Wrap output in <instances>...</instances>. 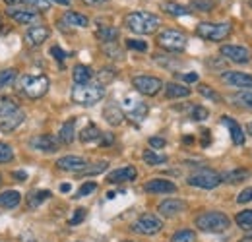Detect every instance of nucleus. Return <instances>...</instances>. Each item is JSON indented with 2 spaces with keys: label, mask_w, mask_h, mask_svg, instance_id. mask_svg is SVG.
I'll return each instance as SVG.
<instances>
[{
  "label": "nucleus",
  "mask_w": 252,
  "mask_h": 242,
  "mask_svg": "<svg viewBox=\"0 0 252 242\" xmlns=\"http://www.w3.org/2000/svg\"><path fill=\"white\" fill-rule=\"evenodd\" d=\"M103 117H105V121L109 122L111 126H121L123 121H125V113H123L121 107H117V105H109V107L103 111Z\"/></svg>",
  "instance_id": "obj_27"
},
{
  "label": "nucleus",
  "mask_w": 252,
  "mask_h": 242,
  "mask_svg": "<svg viewBox=\"0 0 252 242\" xmlns=\"http://www.w3.org/2000/svg\"><path fill=\"white\" fill-rule=\"evenodd\" d=\"M51 198V192L49 190H35L32 192L30 196H28V206H30V210H37L43 202H47Z\"/></svg>",
  "instance_id": "obj_32"
},
{
  "label": "nucleus",
  "mask_w": 252,
  "mask_h": 242,
  "mask_svg": "<svg viewBox=\"0 0 252 242\" xmlns=\"http://www.w3.org/2000/svg\"><path fill=\"white\" fill-rule=\"evenodd\" d=\"M119 30L117 28H113V26H101L99 30L95 31V37L101 41V43H117V39H119Z\"/></svg>",
  "instance_id": "obj_26"
},
{
  "label": "nucleus",
  "mask_w": 252,
  "mask_h": 242,
  "mask_svg": "<svg viewBox=\"0 0 252 242\" xmlns=\"http://www.w3.org/2000/svg\"><path fill=\"white\" fill-rule=\"evenodd\" d=\"M158 45L169 53H183L187 49V35L177 30H165L158 35Z\"/></svg>",
  "instance_id": "obj_7"
},
{
  "label": "nucleus",
  "mask_w": 252,
  "mask_h": 242,
  "mask_svg": "<svg viewBox=\"0 0 252 242\" xmlns=\"http://www.w3.org/2000/svg\"><path fill=\"white\" fill-rule=\"evenodd\" d=\"M142 157H144V161H146L148 165H154V167H158V165H165V163L169 161V157H167V155L158 153L156 150H146Z\"/></svg>",
  "instance_id": "obj_33"
},
{
  "label": "nucleus",
  "mask_w": 252,
  "mask_h": 242,
  "mask_svg": "<svg viewBox=\"0 0 252 242\" xmlns=\"http://www.w3.org/2000/svg\"><path fill=\"white\" fill-rule=\"evenodd\" d=\"M20 202H22V196H20V192H16V190H6V192L0 194V208L14 210V208L20 206Z\"/></svg>",
  "instance_id": "obj_25"
},
{
  "label": "nucleus",
  "mask_w": 252,
  "mask_h": 242,
  "mask_svg": "<svg viewBox=\"0 0 252 242\" xmlns=\"http://www.w3.org/2000/svg\"><path fill=\"white\" fill-rule=\"evenodd\" d=\"M30 146L35 151H43V153H55L59 151V140L51 134H39V136H33L30 140Z\"/></svg>",
  "instance_id": "obj_15"
},
{
  "label": "nucleus",
  "mask_w": 252,
  "mask_h": 242,
  "mask_svg": "<svg viewBox=\"0 0 252 242\" xmlns=\"http://www.w3.org/2000/svg\"><path fill=\"white\" fill-rule=\"evenodd\" d=\"M190 117H192V121L202 122V121H206V119L210 117V113H208V109H206V107H200V105H196V107L192 109Z\"/></svg>",
  "instance_id": "obj_40"
},
{
  "label": "nucleus",
  "mask_w": 252,
  "mask_h": 242,
  "mask_svg": "<svg viewBox=\"0 0 252 242\" xmlns=\"http://www.w3.org/2000/svg\"><path fill=\"white\" fill-rule=\"evenodd\" d=\"M183 82H187V84H194V82H198V74L196 72H190V74H181L179 76Z\"/></svg>",
  "instance_id": "obj_50"
},
{
  "label": "nucleus",
  "mask_w": 252,
  "mask_h": 242,
  "mask_svg": "<svg viewBox=\"0 0 252 242\" xmlns=\"http://www.w3.org/2000/svg\"><path fill=\"white\" fill-rule=\"evenodd\" d=\"M132 86L136 88V91H140L142 95H148V97H154L158 95L161 88H163V82L156 78V76H136L132 78Z\"/></svg>",
  "instance_id": "obj_11"
},
{
  "label": "nucleus",
  "mask_w": 252,
  "mask_h": 242,
  "mask_svg": "<svg viewBox=\"0 0 252 242\" xmlns=\"http://www.w3.org/2000/svg\"><path fill=\"white\" fill-rule=\"evenodd\" d=\"M64 22L68 24V26H74V28H88L90 26V20H88V16H84V14H80V12H66L63 18Z\"/></svg>",
  "instance_id": "obj_30"
},
{
  "label": "nucleus",
  "mask_w": 252,
  "mask_h": 242,
  "mask_svg": "<svg viewBox=\"0 0 252 242\" xmlns=\"http://www.w3.org/2000/svg\"><path fill=\"white\" fill-rule=\"evenodd\" d=\"M16 76H18V72H16L14 68L0 70V90H4V88H8V86H12V84H14V80H16Z\"/></svg>",
  "instance_id": "obj_34"
},
{
  "label": "nucleus",
  "mask_w": 252,
  "mask_h": 242,
  "mask_svg": "<svg viewBox=\"0 0 252 242\" xmlns=\"http://www.w3.org/2000/svg\"><path fill=\"white\" fill-rule=\"evenodd\" d=\"M14 179H18L20 182H24L26 179H28V173H26V171H16V173H14Z\"/></svg>",
  "instance_id": "obj_52"
},
{
  "label": "nucleus",
  "mask_w": 252,
  "mask_h": 242,
  "mask_svg": "<svg viewBox=\"0 0 252 242\" xmlns=\"http://www.w3.org/2000/svg\"><path fill=\"white\" fill-rule=\"evenodd\" d=\"M251 6H252V2H251Z\"/></svg>",
  "instance_id": "obj_59"
},
{
  "label": "nucleus",
  "mask_w": 252,
  "mask_h": 242,
  "mask_svg": "<svg viewBox=\"0 0 252 242\" xmlns=\"http://www.w3.org/2000/svg\"><path fill=\"white\" fill-rule=\"evenodd\" d=\"M163 229V223L158 215L154 213H144L140 215L134 225H132V231L138 233V235H144V237H152V235H158L159 231Z\"/></svg>",
  "instance_id": "obj_8"
},
{
  "label": "nucleus",
  "mask_w": 252,
  "mask_h": 242,
  "mask_svg": "<svg viewBox=\"0 0 252 242\" xmlns=\"http://www.w3.org/2000/svg\"><path fill=\"white\" fill-rule=\"evenodd\" d=\"M6 16L12 18L14 22L22 24V26H41V16L33 10H24V8H8Z\"/></svg>",
  "instance_id": "obj_13"
},
{
  "label": "nucleus",
  "mask_w": 252,
  "mask_h": 242,
  "mask_svg": "<svg viewBox=\"0 0 252 242\" xmlns=\"http://www.w3.org/2000/svg\"><path fill=\"white\" fill-rule=\"evenodd\" d=\"M18 86H20V91H22L26 97H30V99H39V97H43V95L49 91L51 82H49V78H47L45 74H39V76L24 74V76H20Z\"/></svg>",
  "instance_id": "obj_5"
},
{
  "label": "nucleus",
  "mask_w": 252,
  "mask_h": 242,
  "mask_svg": "<svg viewBox=\"0 0 252 242\" xmlns=\"http://www.w3.org/2000/svg\"><path fill=\"white\" fill-rule=\"evenodd\" d=\"M72 78H74V84H90L94 78V70L86 64H78L72 70Z\"/></svg>",
  "instance_id": "obj_23"
},
{
  "label": "nucleus",
  "mask_w": 252,
  "mask_h": 242,
  "mask_svg": "<svg viewBox=\"0 0 252 242\" xmlns=\"http://www.w3.org/2000/svg\"><path fill=\"white\" fill-rule=\"evenodd\" d=\"M99 144H101V146H111V144H113V136H111V134H101Z\"/></svg>",
  "instance_id": "obj_51"
},
{
  "label": "nucleus",
  "mask_w": 252,
  "mask_h": 242,
  "mask_svg": "<svg viewBox=\"0 0 252 242\" xmlns=\"http://www.w3.org/2000/svg\"><path fill=\"white\" fill-rule=\"evenodd\" d=\"M101 130L95 126V124H88L82 132H80V140L84 142V144H92V142H99L101 140Z\"/></svg>",
  "instance_id": "obj_31"
},
{
  "label": "nucleus",
  "mask_w": 252,
  "mask_h": 242,
  "mask_svg": "<svg viewBox=\"0 0 252 242\" xmlns=\"http://www.w3.org/2000/svg\"><path fill=\"white\" fill-rule=\"evenodd\" d=\"M61 192H70V184H63L61 186Z\"/></svg>",
  "instance_id": "obj_56"
},
{
  "label": "nucleus",
  "mask_w": 252,
  "mask_h": 242,
  "mask_svg": "<svg viewBox=\"0 0 252 242\" xmlns=\"http://www.w3.org/2000/svg\"><path fill=\"white\" fill-rule=\"evenodd\" d=\"M95 190H97V184H95V182H86V184H82L80 190L76 192V198H86V196H90Z\"/></svg>",
  "instance_id": "obj_44"
},
{
  "label": "nucleus",
  "mask_w": 252,
  "mask_h": 242,
  "mask_svg": "<svg viewBox=\"0 0 252 242\" xmlns=\"http://www.w3.org/2000/svg\"><path fill=\"white\" fill-rule=\"evenodd\" d=\"M107 167H109L107 161H99V163H95V167H86V169L82 171V175H99V173H103Z\"/></svg>",
  "instance_id": "obj_43"
},
{
  "label": "nucleus",
  "mask_w": 252,
  "mask_h": 242,
  "mask_svg": "<svg viewBox=\"0 0 252 242\" xmlns=\"http://www.w3.org/2000/svg\"><path fill=\"white\" fill-rule=\"evenodd\" d=\"M187 210V204L183 200H177V198H169L165 202H161L158 208V212L163 217H177L179 213H183Z\"/></svg>",
  "instance_id": "obj_20"
},
{
  "label": "nucleus",
  "mask_w": 252,
  "mask_h": 242,
  "mask_svg": "<svg viewBox=\"0 0 252 242\" xmlns=\"http://www.w3.org/2000/svg\"><path fill=\"white\" fill-rule=\"evenodd\" d=\"M231 24L221 22V24H212V22H202L196 26V35L206 41H223L231 35Z\"/></svg>",
  "instance_id": "obj_6"
},
{
  "label": "nucleus",
  "mask_w": 252,
  "mask_h": 242,
  "mask_svg": "<svg viewBox=\"0 0 252 242\" xmlns=\"http://www.w3.org/2000/svg\"><path fill=\"white\" fill-rule=\"evenodd\" d=\"M125 26L132 33H138V35H150L154 31L159 30L161 26V18L158 14H152V12H130L125 16Z\"/></svg>",
  "instance_id": "obj_1"
},
{
  "label": "nucleus",
  "mask_w": 252,
  "mask_h": 242,
  "mask_svg": "<svg viewBox=\"0 0 252 242\" xmlns=\"http://www.w3.org/2000/svg\"><path fill=\"white\" fill-rule=\"evenodd\" d=\"M144 190L148 194H173L177 192V184L167 179H154V181H148Z\"/></svg>",
  "instance_id": "obj_19"
},
{
  "label": "nucleus",
  "mask_w": 252,
  "mask_h": 242,
  "mask_svg": "<svg viewBox=\"0 0 252 242\" xmlns=\"http://www.w3.org/2000/svg\"><path fill=\"white\" fill-rule=\"evenodd\" d=\"M237 202H239V204H251L252 202V186L251 188H245V190L237 196Z\"/></svg>",
  "instance_id": "obj_47"
},
{
  "label": "nucleus",
  "mask_w": 252,
  "mask_h": 242,
  "mask_svg": "<svg viewBox=\"0 0 252 242\" xmlns=\"http://www.w3.org/2000/svg\"><path fill=\"white\" fill-rule=\"evenodd\" d=\"M126 47L132 49V51H140V53H146L148 51V43L146 41H140V39H126Z\"/></svg>",
  "instance_id": "obj_42"
},
{
  "label": "nucleus",
  "mask_w": 252,
  "mask_h": 242,
  "mask_svg": "<svg viewBox=\"0 0 252 242\" xmlns=\"http://www.w3.org/2000/svg\"><path fill=\"white\" fill-rule=\"evenodd\" d=\"M221 122L229 128V132H231V140H233V144L235 146H243L245 144V130L241 128V124L235 121V119H231V117H221Z\"/></svg>",
  "instance_id": "obj_21"
},
{
  "label": "nucleus",
  "mask_w": 252,
  "mask_h": 242,
  "mask_svg": "<svg viewBox=\"0 0 252 242\" xmlns=\"http://www.w3.org/2000/svg\"><path fill=\"white\" fill-rule=\"evenodd\" d=\"M84 219H86V210H82V208H80V210H76L74 217L68 221V225H70V227H74V225H80Z\"/></svg>",
  "instance_id": "obj_48"
},
{
  "label": "nucleus",
  "mask_w": 252,
  "mask_h": 242,
  "mask_svg": "<svg viewBox=\"0 0 252 242\" xmlns=\"http://www.w3.org/2000/svg\"><path fill=\"white\" fill-rule=\"evenodd\" d=\"M233 101L241 107H247V109H252V91H241L233 97Z\"/></svg>",
  "instance_id": "obj_37"
},
{
  "label": "nucleus",
  "mask_w": 252,
  "mask_h": 242,
  "mask_svg": "<svg viewBox=\"0 0 252 242\" xmlns=\"http://www.w3.org/2000/svg\"><path fill=\"white\" fill-rule=\"evenodd\" d=\"M86 4H103V2H107V0H84Z\"/></svg>",
  "instance_id": "obj_54"
},
{
  "label": "nucleus",
  "mask_w": 252,
  "mask_h": 242,
  "mask_svg": "<svg viewBox=\"0 0 252 242\" xmlns=\"http://www.w3.org/2000/svg\"><path fill=\"white\" fill-rule=\"evenodd\" d=\"M51 2V0H49ZM53 2H57V4H63V6H68L70 4V0H53Z\"/></svg>",
  "instance_id": "obj_55"
},
{
  "label": "nucleus",
  "mask_w": 252,
  "mask_h": 242,
  "mask_svg": "<svg viewBox=\"0 0 252 242\" xmlns=\"http://www.w3.org/2000/svg\"><path fill=\"white\" fill-rule=\"evenodd\" d=\"M57 167L61 171H68V173H82L88 167V161L78 155H64L57 161Z\"/></svg>",
  "instance_id": "obj_16"
},
{
  "label": "nucleus",
  "mask_w": 252,
  "mask_h": 242,
  "mask_svg": "<svg viewBox=\"0 0 252 242\" xmlns=\"http://www.w3.org/2000/svg\"><path fill=\"white\" fill-rule=\"evenodd\" d=\"M136 177H138L136 167L126 165V167H121V169H117V171L109 173V175H107V182H109V184H123V182L136 181Z\"/></svg>",
  "instance_id": "obj_17"
},
{
  "label": "nucleus",
  "mask_w": 252,
  "mask_h": 242,
  "mask_svg": "<svg viewBox=\"0 0 252 242\" xmlns=\"http://www.w3.org/2000/svg\"><path fill=\"white\" fill-rule=\"evenodd\" d=\"M8 4V8H16V4H22V0H4Z\"/></svg>",
  "instance_id": "obj_53"
},
{
  "label": "nucleus",
  "mask_w": 252,
  "mask_h": 242,
  "mask_svg": "<svg viewBox=\"0 0 252 242\" xmlns=\"http://www.w3.org/2000/svg\"><path fill=\"white\" fill-rule=\"evenodd\" d=\"M165 95H167V99H185L190 95V90L183 84L171 82V84L165 86Z\"/></svg>",
  "instance_id": "obj_28"
},
{
  "label": "nucleus",
  "mask_w": 252,
  "mask_h": 242,
  "mask_svg": "<svg viewBox=\"0 0 252 242\" xmlns=\"http://www.w3.org/2000/svg\"><path fill=\"white\" fill-rule=\"evenodd\" d=\"M105 97V88L101 84H74L72 101L84 107H92Z\"/></svg>",
  "instance_id": "obj_3"
},
{
  "label": "nucleus",
  "mask_w": 252,
  "mask_h": 242,
  "mask_svg": "<svg viewBox=\"0 0 252 242\" xmlns=\"http://www.w3.org/2000/svg\"><path fill=\"white\" fill-rule=\"evenodd\" d=\"M22 4L30 6V10H41V12H47L51 8V2L49 0H22Z\"/></svg>",
  "instance_id": "obj_39"
},
{
  "label": "nucleus",
  "mask_w": 252,
  "mask_h": 242,
  "mask_svg": "<svg viewBox=\"0 0 252 242\" xmlns=\"http://www.w3.org/2000/svg\"><path fill=\"white\" fill-rule=\"evenodd\" d=\"M194 241H196V235L190 229H183V231L175 233L173 239H171V242H194Z\"/></svg>",
  "instance_id": "obj_38"
},
{
  "label": "nucleus",
  "mask_w": 252,
  "mask_h": 242,
  "mask_svg": "<svg viewBox=\"0 0 252 242\" xmlns=\"http://www.w3.org/2000/svg\"><path fill=\"white\" fill-rule=\"evenodd\" d=\"M115 76H117L115 70H111V68H103V70L99 72V84H101V86H103V84H109V82L115 80Z\"/></svg>",
  "instance_id": "obj_45"
},
{
  "label": "nucleus",
  "mask_w": 252,
  "mask_h": 242,
  "mask_svg": "<svg viewBox=\"0 0 252 242\" xmlns=\"http://www.w3.org/2000/svg\"><path fill=\"white\" fill-rule=\"evenodd\" d=\"M161 10L167 12V14H171V16H189V14H192V10H190L189 6L179 4V2H173V0L163 2L161 4Z\"/></svg>",
  "instance_id": "obj_29"
},
{
  "label": "nucleus",
  "mask_w": 252,
  "mask_h": 242,
  "mask_svg": "<svg viewBox=\"0 0 252 242\" xmlns=\"http://www.w3.org/2000/svg\"><path fill=\"white\" fill-rule=\"evenodd\" d=\"M0 184H2V175H0Z\"/></svg>",
  "instance_id": "obj_58"
},
{
  "label": "nucleus",
  "mask_w": 252,
  "mask_h": 242,
  "mask_svg": "<svg viewBox=\"0 0 252 242\" xmlns=\"http://www.w3.org/2000/svg\"><path fill=\"white\" fill-rule=\"evenodd\" d=\"M49 35H51L49 28H45V26H32L30 30L26 31L24 39H26V43L30 47H39V45H43L49 39Z\"/></svg>",
  "instance_id": "obj_18"
},
{
  "label": "nucleus",
  "mask_w": 252,
  "mask_h": 242,
  "mask_svg": "<svg viewBox=\"0 0 252 242\" xmlns=\"http://www.w3.org/2000/svg\"><path fill=\"white\" fill-rule=\"evenodd\" d=\"M74 138H76V119H70V121H66L63 126H61L59 142H61V144H66V146H70V144L74 142Z\"/></svg>",
  "instance_id": "obj_22"
},
{
  "label": "nucleus",
  "mask_w": 252,
  "mask_h": 242,
  "mask_svg": "<svg viewBox=\"0 0 252 242\" xmlns=\"http://www.w3.org/2000/svg\"><path fill=\"white\" fill-rule=\"evenodd\" d=\"M221 82L231 86V88H239L243 91H252V76L245 72H237V70H229L221 74Z\"/></svg>",
  "instance_id": "obj_12"
},
{
  "label": "nucleus",
  "mask_w": 252,
  "mask_h": 242,
  "mask_svg": "<svg viewBox=\"0 0 252 242\" xmlns=\"http://www.w3.org/2000/svg\"><path fill=\"white\" fill-rule=\"evenodd\" d=\"M148 144H150V148H152V150H156V151H158V150H163V148L167 146V140H165V138H159V136H154V138H150V140H148Z\"/></svg>",
  "instance_id": "obj_46"
},
{
  "label": "nucleus",
  "mask_w": 252,
  "mask_h": 242,
  "mask_svg": "<svg viewBox=\"0 0 252 242\" xmlns=\"http://www.w3.org/2000/svg\"><path fill=\"white\" fill-rule=\"evenodd\" d=\"M12 159H14V150L8 144L0 142V163H10Z\"/></svg>",
  "instance_id": "obj_41"
},
{
  "label": "nucleus",
  "mask_w": 252,
  "mask_h": 242,
  "mask_svg": "<svg viewBox=\"0 0 252 242\" xmlns=\"http://www.w3.org/2000/svg\"><path fill=\"white\" fill-rule=\"evenodd\" d=\"M51 55H53V57H55L59 62H64V59H66V53H64L59 45H55V47L51 49Z\"/></svg>",
  "instance_id": "obj_49"
},
{
  "label": "nucleus",
  "mask_w": 252,
  "mask_h": 242,
  "mask_svg": "<svg viewBox=\"0 0 252 242\" xmlns=\"http://www.w3.org/2000/svg\"><path fill=\"white\" fill-rule=\"evenodd\" d=\"M198 91H200V95H204L206 99H210V101H214V103H221L223 101V97H221L218 91H214L210 86H206V84H200L198 86Z\"/></svg>",
  "instance_id": "obj_36"
},
{
  "label": "nucleus",
  "mask_w": 252,
  "mask_h": 242,
  "mask_svg": "<svg viewBox=\"0 0 252 242\" xmlns=\"http://www.w3.org/2000/svg\"><path fill=\"white\" fill-rule=\"evenodd\" d=\"M221 55H223V59L235 62V64H247L252 59L251 51L247 47H241V45H223Z\"/></svg>",
  "instance_id": "obj_14"
},
{
  "label": "nucleus",
  "mask_w": 252,
  "mask_h": 242,
  "mask_svg": "<svg viewBox=\"0 0 252 242\" xmlns=\"http://www.w3.org/2000/svg\"><path fill=\"white\" fill-rule=\"evenodd\" d=\"M121 111L126 113V117H128L130 121H136V122H142L146 117H148V113H150L148 105H146L144 101L132 97V95H126L125 99H123V103H121Z\"/></svg>",
  "instance_id": "obj_9"
},
{
  "label": "nucleus",
  "mask_w": 252,
  "mask_h": 242,
  "mask_svg": "<svg viewBox=\"0 0 252 242\" xmlns=\"http://www.w3.org/2000/svg\"><path fill=\"white\" fill-rule=\"evenodd\" d=\"M26 121V113L20 109V105L10 97H0V130L2 132H14Z\"/></svg>",
  "instance_id": "obj_2"
},
{
  "label": "nucleus",
  "mask_w": 252,
  "mask_h": 242,
  "mask_svg": "<svg viewBox=\"0 0 252 242\" xmlns=\"http://www.w3.org/2000/svg\"><path fill=\"white\" fill-rule=\"evenodd\" d=\"M196 227L204 233H225L231 227V219L221 212H206L196 217Z\"/></svg>",
  "instance_id": "obj_4"
},
{
  "label": "nucleus",
  "mask_w": 252,
  "mask_h": 242,
  "mask_svg": "<svg viewBox=\"0 0 252 242\" xmlns=\"http://www.w3.org/2000/svg\"><path fill=\"white\" fill-rule=\"evenodd\" d=\"M189 184L194 188H204V190H214L221 184V177L218 173L210 171V169H200L196 173H192L189 177Z\"/></svg>",
  "instance_id": "obj_10"
},
{
  "label": "nucleus",
  "mask_w": 252,
  "mask_h": 242,
  "mask_svg": "<svg viewBox=\"0 0 252 242\" xmlns=\"http://www.w3.org/2000/svg\"><path fill=\"white\" fill-rule=\"evenodd\" d=\"M220 177H221V182L239 184V182L247 181L251 177V171H247V169H233V171H227V173H223Z\"/></svg>",
  "instance_id": "obj_24"
},
{
  "label": "nucleus",
  "mask_w": 252,
  "mask_h": 242,
  "mask_svg": "<svg viewBox=\"0 0 252 242\" xmlns=\"http://www.w3.org/2000/svg\"><path fill=\"white\" fill-rule=\"evenodd\" d=\"M247 132L252 136V122H249V124H247Z\"/></svg>",
  "instance_id": "obj_57"
},
{
  "label": "nucleus",
  "mask_w": 252,
  "mask_h": 242,
  "mask_svg": "<svg viewBox=\"0 0 252 242\" xmlns=\"http://www.w3.org/2000/svg\"><path fill=\"white\" fill-rule=\"evenodd\" d=\"M235 221H237V225H239L241 229H245V231H251V229H252V210H247V212L237 213Z\"/></svg>",
  "instance_id": "obj_35"
}]
</instances>
